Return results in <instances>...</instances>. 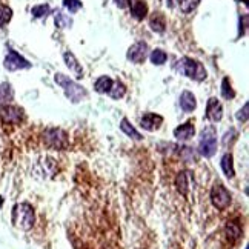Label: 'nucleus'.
Segmentation results:
<instances>
[{"label": "nucleus", "instance_id": "f257e3e1", "mask_svg": "<svg viewBox=\"0 0 249 249\" xmlns=\"http://www.w3.org/2000/svg\"><path fill=\"white\" fill-rule=\"evenodd\" d=\"M54 80L57 85H60L63 91H65V95L68 97L72 103H79L82 100H85L88 97V92L85 91V88L82 85H79L77 82H74L72 79H70L68 75H63L60 72H57L54 75Z\"/></svg>", "mask_w": 249, "mask_h": 249}, {"label": "nucleus", "instance_id": "f03ea898", "mask_svg": "<svg viewBox=\"0 0 249 249\" xmlns=\"http://www.w3.org/2000/svg\"><path fill=\"white\" fill-rule=\"evenodd\" d=\"M36 222L34 208L30 203H18L13 208V223L22 231H30Z\"/></svg>", "mask_w": 249, "mask_h": 249}, {"label": "nucleus", "instance_id": "7ed1b4c3", "mask_svg": "<svg viewBox=\"0 0 249 249\" xmlns=\"http://www.w3.org/2000/svg\"><path fill=\"white\" fill-rule=\"evenodd\" d=\"M177 71L197 82H203L206 79V70L203 68V65L194 59H189V57H183L177 62Z\"/></svg>", "mask_w": 249, "mask_h": 249}, {"label": "nucleus", "instance_id": "20e7f679", "mask_svg": "<svg viewBox=\"0 0 249 249\" xmlns=\"http://www.w3.org/2000/svg\"><path fill=\"white\" fill-rule=\"evenodd\" d=\"M43 143H45V146L50 149L63 151L70 145L68 134L60 128H48L43 132Z\"/></svg>", "mask_w": 249, "mask_h": 249}, {"label": "nucleus", "instance_id": "39448f33", "mask_svg": "<svg viewBox=\"0 0 249 249\" xmlns=\"http://www.w3.org/2000/svg\"><path fill=\"white\" fill-rule=\"evenodd\" d=\"M217 151V134L213 126L203 129L198 142V152L203 157H213Z\"/></svg>", "mask_w": 249, "mask_h": 249}, {"label": "nucleus", "instance_id": "423d86ee", "mask_svg": "<svg viewBox=\"0 0 249 249\" xmlns=\"http://www.w3.org/2000/svg\"><path fill=\"white\" fill-rule=\"evenodd\" d=\"M211 202L218 211H225L231 205V194H229V191L223 185L215 183L213 189H211Z\"/></svg>", "mask_w": 249, "mask_h": 249}, {"label": "nucleus", "instance_id": "0eeeda50", "mask_svg": "<svg viewBox=\"0 0 249 249\" xmlns=\"http://www.w3.org/2000/svg\"><path fill=\"white\" fill-rule=\"evenodd\" d=\"M25 119V112L22 108L14 107V105H2L0 107V120L3 123L9 124H18L23 122Z\"/></svg>", "mask_w": 249, "mask_h": 249}, {"label": "nucleus", "instance_id": "6e6552de", "mask_svg": "<svg viewBox=\"0 0 249 249\" xmlns=\"http://www.w3.org/2000/svg\"><path fill=\"white\" fill-rule=\"evenodd\" d=\"M3 66L8 70V71H17V70H26V68H30L31 63L28 62L26 59H23V57L13 51V50H9L8 55L5 57V60H3Z\"/></svg>", "mask_w": 249, "mask_h": 249}, {"label": "nucleus", "instance_id": "1a4fd4ad", "mask_svg": "<svg viewBox=\"0 0 249 249\" xmlns=\"http://www.w3.org/2000/svg\"><path fill=\"white\" fill-rule=\"evenodd\" d=\"M148 51H149L148 43L137 42V43H134L128 50L126 57H128V60H131L132 63H143L146 57H148Z\"/></svg>", "mask_w": 249, "mask_h": 249}, {"label": "nucleus", "instance_id": "9d476101", "mask_svg": "<svg viewBox=\"0 0 249 249\" xmlns=\"http://www.w3.org/2000/svg\"><path fill=\"white\" fill-rule=\"evenodd\" d=\"M223 117V108L215 97H211L206 103V119L211 122H220Z\"/></svg>", "mask_w": 249, "mask_h": 249}, {"label": "nucleus", "instance_id": "9b49d317", "mask_svg": "<svg viewBox=\"0 0 249 249\" xmlns=\"http://www.w3.org/2000/svg\"><path fill=\"white\" fill-rule=\"evenodd\" d=\"M161 123H163V117L159 116V114H152V112L143 114V117L140 119V126L149 132L157 131Z\"/></svg>", "mask_w": 249, "mask_h": 249}, {"label": "nucleus", "instance_id": "f8f14e48", "mask_svg": "<svg viewBox=\"0 0 249 249\" xmlns=\"http://www.w3.org/2000/svg\"><path fill=\"white\" fill-rule=\"evenodd\" d=\"M196 134V128L194 124L191 122H186L183 124H180L178 128L174 129V137L180 142H185V140H189L191 137H194Z\"/></svg>", "mask_w": 249, "mask_h": 249}, {"label": "nucleus", "instance_id": "ddd939ff", "mask_svg": "<svg viewBox=\"0 0 249 249\" xmlns=\"http://www.w3.org/2000/svg\"><path fill=\"white\" fill-rule=\"evenodd\" d=\"M189 181H191V172L189 171H181L178 172V176L176 177V186L177 191L181 196H188V191H189Z\"/></svg>", "mask_w": 249, "mask_h": 249}, {"label": "nucleus", "instance_id": "4468645a", "mask_svg": "<svg viewBox=\"0 0 249 249\" xmlns=\"http://www.w3.org/2000/svg\"><path fill=\"white\" fill-rule=\"evenodd\" d=\"M180 108L185 112H193L197 108V100L194 97L193 92L189 91H183L180 95Z\"/></svg>", "mask_w": 249, "mask_h": 249}, {"label": "nucleus", "instance_id": "2eb2a0df", "mask_svg": "<svg viewBox=\"0 0 249 249\" xmlns=\"http://www.w3.org/2000/svg\"><path fill=\"white\" fill-rule=\"evenodd\" d=\"M131 6V16L137 20H143L148 14V5L143 0H134V2L129 5Z\"/></svg>", "mask_w": 249, "mask_h": 249}, {"label": "nucleus", "instance_id": "dca6fc26", "mask_svg": "<svg viewBox=\"0 0 249 249\" xmlns=\"http://www.w3.org/2000/svg\"><path fill=\"white\" fill-rule=\"evenodd\" d=\"M63 59H65L66 66H68V68H70L75 75H77L79 79L83 77V70H82V66L79 65L77 59H75L72 53H65V54H63Z\"/></svg>", "mask_w": 249, "mask_h": 249}, {"label": "nucleus", "instance_id": "f3484780", "mask_svg": "<svg viewBox=\"0 0 249 249\" xmlns=\"http://www.w3.org/2000/svg\"><path fill=\"white\" fill-rule=\"evenodd\" d=\"M112 79L108 77V75H102V77H99L97 80H95L94 83V89L100 92V94H108L109 89L112 88Z\"/></svg>", "mask_w": 249, "mask_h": 249}, {"label": "nucleus", "instance_id": "a211bd4d", "mask_svg": "<svg viewBox=\"0 0 249 249\" xmlns=\"http://www.w3.org/2000/svg\"><path fill=\"white\" fill-rule=\"evenodd\" d=\"M222 169H223V172L226 174V177H229V178H232L235 176L232 154H225L222 157Z\"/></svg>", "mask_w": 249, "mask_h": 249}, {"label": "nucleus", "instance_id": "6ab92c4d", "mask_svg": "<svg viewBox=\"0 0 249 249\" xmlns=\"http://www.w3.org/2000/svg\"><path fill=\"white\" fill-rule=\"evenodd\" d=\"M149 25H151V28H152V30H154L156 33H163V31H165V26H166V22H165L163 14H161V13H156L154 16L151 17Z\"/></svg>", "mask_w": 249, "mask_h": 249}, {"label": "nucleus", "instance_id": "aec40b11", "mask_svg": "<svg viewBox=\"0 0 249 249\" xmlns=\"http://www.w3.org/2000/svg\"><path fill=\"white\" fill-rule=\"evenodd\" d=\"M120 129L126 134V136L132 137V139H136V140H142V136H140V132L132 126V124L129 123L128 119H122V123H120Z\"/></svg>", "mask_w": 249, "mask_h": 249}, {"label": "nucleus", "instance_id": "412c9836", "mask_svg": "<svg viewBox=\"0 0 249 249\" xmlns=\"http://www.w3.org/2000/svg\"><path fill=\"white\" fill-rule=\"evenodd\" d=\"M13 97H14L13 86L8 82L0 83V103H6L9 100H13Z\"/></svg>", "mask_w": 249, "mask_h": 249}, {"label": "nucleus", "instance_id": "4be33fe9", "mask_svg": "<svg viewBox=\"0 0 249 249\" xmlns=\"http://www.w3.org/2000/svg\"><path fill=\"white\" fill-rule=\"evenodd\" d=\"M124 92H126V86H124L120 80H117V82H114L112 83V88L109 89V95L114 99V100H119V99H122L123 95H124Z\"/></svg>", "mask_w": 249, "mask_h": 249}, {"label": "nucleus", "instance_id": "5701e85b", "mask_svg": "<svg viewBox=\"0 0 249 249\" xmlns=\"http://www.w3.org/2000/svg\"><path fill=\"white\" fill-rule=\"evenodd\" d=\"M55 25L59 28H70L72 25V18L70 16L63 14L62 11H57L55 14Z\"/></svg>", "mask_w": 249, "mask_h": 249}, {"label": "nucleus", "instance_id": "b1692460", "mask_svg": "<svg viewBox=\"0 0 249 249\" xmlns=\"http://www.w3.org/2000/svg\"><path fill=\"white\" fill-rule=\"evenodd\" d=\"M13 18V9L9 6L0 5V26H5Z\"/></svg>", "mask_w": 249, "mask_h": 249}, {"label": "nucleus", "instance_id": "393cba45", "mask_svg": "<svg viewBox=\"0 0 249 249\" xmlns=\"http://www.w3.org/2000/svg\"><path fill=\"white\" fill-rule=\"evenodd\" d=\"M31 14L36 18H43L48 14H51V8H50V5H37L31 9Z\"/></svg>", "mask_w": 249, "mask_h": 249}, {"label": "nucleus", "instance_id": "a878e982", "mask_svg": "<svg viewBox=\"0 0 249 249\" xmlns=\"http://www.w3.org/2000/svg\"><path fill=\"white\" fill-rule=\"evenodd\" d=\"M222 95L226 100H231L235 97V92L232 89V86H231V83H229V79H226V77L222 82Z\"/></svg>", "mask_w": 249, "mask_h": 249}, {"label": "nucleus", "instance_id": "bb28decb", "mask_svg": "<svg viewBox=\"0 0 249 249\" xmlns=\"http://www.w3.org/2000/svg\"><path fill=\"white\" fill-rule=\"evenodd\" d=\"M168 59V54L161 50H154L151 53V62L154 65H163Z\"/></svg>", "mask_w": 249, "mask_h": 249}, {"label": "nucleus", "instance_id": "cd10ccee", "mask_svg": "<svg viewBox=\"0 0 249 249\" xmlns=\"http://www.w3.org/2000/svg\"><path fill=\"white\" fill-rule=\"evenodd\" d=\"M63 6L68 9L71 14H74L82 8V0H63Z\"/></svg>", "mask_w": 249, "mask_h": 249}, {"label": "nucleus", "instance_id": "c85d7f7f", "mask_svg": "<svg viewBox=\"0 0 249 249\" xmlns=\"http://www.w3.org/2000/svg\"><path fill=\"white\" fill-rule=\"evenodd\" d=\"M200 0H181V3H180V9L183 13H191L193 9L197 8Z\"/></svg>", "mask_w": 249, "mask_h": 249}, {"label": "nucleus", "instance_id": "c756f323", "mask_svg": "<svg viewBox=\"0 0 249 249\" xmlns=\"http://www.w3.org/2000/svg\"><path fill=\"white\" fill-rule=\"evenodd\" d=\"M226 232H228V235L234 237L235 240H237V238L242 235V229L238 228L235 223H228V225H226Z\"/></svg>", "mask_w": 249, "mask_h": 249}, {"label": "nucleus", "instance_id": "7c9ffc66", "mask_svg": "<svg viewBox=\"0 0 249 249\" xmlns=\"http://www.w3.org/2000/svg\"><path fill=\"white\" fill-rule=\"evenodd\" d=\"M248 108H249V105L245 103L243 109H240V111L237 112V120H240V122H248Z\"/></svg>", "mask_w": 249, "mask_h": 249}, {"label": "nucleus", "instance_id": "2f4dec72", "mask_svg": "<svg viewBox=\"0 0 249 249\" xmlns=\"http://www.w3.org/2000/svg\"><path fill=\"white\" fill-rule=\"evenodd\" d=\"M114 2H116V5L119 6V8H128L132 2H134V0H114Z\"/></svg>", "mask_w": 249, "mask_h": 249}, {"label": "nucleus", "instance_id": "473e14b6", "mask_svg": "<svg viewBox=\"0 0 249 249\" xmlns=\"http://www.w3.org/2000/svg\"><path fill=\"white\" fill-rule=\"evenodd\" d=\"M180 3H181V0H166V5L169 8H177L180 6Z\"/></svg>", "mask_w": 249, "mask_h": 249}]
</instances>
